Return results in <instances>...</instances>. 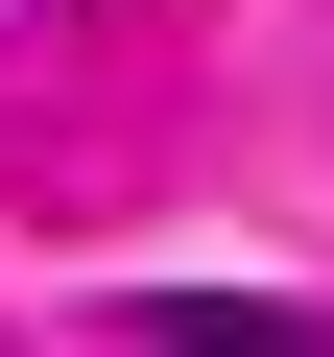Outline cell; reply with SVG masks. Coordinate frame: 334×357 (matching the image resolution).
Instances as JSON below:
<instances>
[{
	"mask_svg": "<svg viewBox=\"0 0 334 357\" xmlns=\"http://www.w3.org/2000/svg\"><path fill=\"white\" fill-rule=\"evenodd\" d=\"M119 333H143V357H310V310H286V286H143Z\"/></svg>",
	"mask_w": 334,
	"mask_h": 357,
	"instance_id": "6da1fadb",
	"label": "cell"
}]
</instances>
